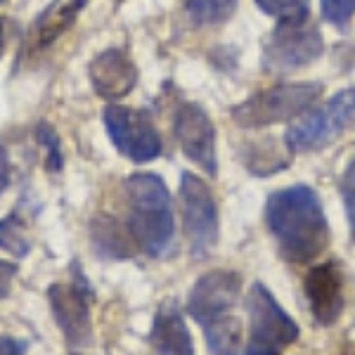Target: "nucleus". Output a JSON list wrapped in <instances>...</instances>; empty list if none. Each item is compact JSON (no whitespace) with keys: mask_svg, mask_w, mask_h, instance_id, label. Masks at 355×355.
I'll use <instances>...</instances> for the list:
<instances>
[{"mask_svg":"<svg viewBox=\"0 0 355 355\" xmlns=\"http://www.w3.org/2000/svg\"><path fill=\"white\" fill-rule=\"evenodd\" d=\"M93 234V249L105 259H130L133 256V239L125 227H119V223L107 216H97L90 227Z\"/></svg>","mask_w":355,"mask_h":355,"instance_id":"nucleus-16","label":"nucleus"},{"mask_svg":"<svg viewBox=\"0 0 355 355\" xmlns=\"http://www.w3.org/2000/svg\"><path fill=\"white\" fill-rule=\"evenodd\" d=\"M237 3L239 0H187L185 12L197 26H218L234 15Z\"/></svg>","mask_w":355,"mask_h":355,"instance_id":"nucleus-17","label":"nucleus"},{"mask_svg":"<svg viewBox=\"0 0 355 355\" xmlns=\"http://www.w3.org/2000/svg\"><path fill=\"white\" fill-rule=\"evenodd\" d=\"M93 301L95 291L78 263H73L64 282H55L48 289V303L55 324L64 334L67 346L73 353L93 343Z\"/></svg>","mask_w":355,"mask_h":355,"instance_id":"nucleus-3","label":"nucleus"},{"mask_svg":"<svg viewBox=\"0 0 355 355\" xmlns=\"http://www.w3.org/2000/svg\"><path fill=\"white\" fill-rule=\"evenodd\" d=\"M0 3H3V0H0Z\"/></svg>","mask_w":355,"mask_h":355,"instance_id":"nucleus-27","label":"nucleus"},{"mask_svg":"<svg viewBox=\"0 0 355 355\" xmlns=\"http://www.w3.org/2000/svg\"><path fill=\"white\" fill-rule=\"evenodd\" d=\"M324 53L322 33L308 19L279 21L263 45V67L268 71L282 73L313 64Z\"/></svg>","mask_w":355,"mask_h":355,"instance_id":"nucleus-8","label":"nucleus"},{"mask_svg":"<svg viewBox=\"0 0 355 355\" xmlns=\"http://www.w3.org/2000/svg\"><path fill=\"white\" fill-rule=\"evenodd\" d=\"M322 97V83H282L261 90L232 110V119L242 128H266L291 121L311 112Z\"/></svg>","mask_w":355,"mask_h":355,"instance_id":"nucleus-5","label":"nucleus"},{"mask_svg":"<svg viewBox=\"0 0 355 355\" xmlns=\"http://www.w3.org/2000/svg\"><path fill=\"white\" fill-rule=\"evenodd\" d=\"M308 308L322 327H331L343 313V275L336 263H320L303 279Z\"/></svg>","mask_w":355,"mask_h":355,"instance_id":"nucleus-12","label":"nucleus"},{"mask_svg":"<svg viewBox=\"0 0 355 355\" xmlns=\"http://www.w3.org/2000/svg\"><path fill=\"white\" fill-rule=\"evenodd\" d=\"M90 83L105 100H121L135 88L137 69L123 50L110 48L90 62Z\"/></svg>","mask_w":355,"mask_h":355,"instance_id":"nucleus-13","label":"nucleus"},{"mask_svg":"<svg viewBox=\"0 0 355 355\" xmlns=\"http://www.w3.org/2000/svg\"><path fill=\"white\" fill-rule=\"evenodd\" d=\"M266 225L279 246V256L296 266L315 261L329 244L324 206L308 185L272 192L266 202Z\"/></svg>","mask_w":355,"mask_h":355,"instance_id":"nucleus-1","label":"nucleus"},{"mask_svg":"<svg viewBox=\"0 0 355 355\" xmlns=\"http://www.w3.org/2000/svg\"><path fill=\"white\" fill-rule=\"evenodd\" d=\"M244 306L249 315V343L237 355H279L299 339V324L263 282L251 284Z\"/></svg>","mask_w":355,"mask_h":355,"instance_id":"nucleus-4","label":"nucleus"},{"mask_svg":"<svg viewBox=\"0 0 355 355\" xmlns=\"http://www.w3.org/2000/svg\"><path fill=\"white\" fill-rule=\"evenodd\" d=\"M178 197H180L182 227H185V234L190 239L192 256L194 259H206L216 249L220 234L218 204H216L214 192L197 173L185 171L180 175Z\"/></svg>","mask_w":355,"mask_h":355,"instance_id":"nucleus-7","label":"nucleus"},{"mask_svg":"<svg viewBox=\"0 0 355 355\" xmlns=\"http://www.w3.org/2000/svg\"><path fill=\"white\" fill-rule=\"evenodd\" d=\"M242 296V277L234 270H209L187 294V313L197 324L209 327L232 315Z\"/></svg>","mask_w":355,"mask_h":355,"instance_id":"nucleus-10","label":"nucleus"},{"mask_svg":"<svg viewBox=\"0 0 355 355\" xmlns=\"http://www.w3.org/2000/svg\"><path fill=\"white\" fill-rule=\"evenodd\" d=\"M322 19L334 26H346L355 15V0H320Z\"/></svg>","mask_w":355,"mask_h":355,"instance_id":"nucleus-21","label":"nucleus"},{"mask_svg":"<svg viewBox=\"0 0 355 355\" xmlns=\"http://www.w3.org/2000/svg\"><path fill=\"white\" fill-rule=\"evenodd\" d=\"M85 5H88V0H53L33 19L31 28H28V45L33 50H43L50 43H55L73 26V21L78 19Z\"/></svg>","mask_w":355,"mask_h":355,"instance_id":"nucleus-15","label":"nucleus"},{"mask_svg":"<svg viewBox=\"0 0 355 355\" xmlns=\"http://www.w3.org/2000/svg\"><path fill=\"white\" fill-rule=\"evenodd\" d=\"M36 140L45 150V168H48L50 173H57V171L62 168V164H64V159H62L60 137H57V133L48 123H41L36 128Z\"/></svg>","mask_w":355,"mask_h":355,"instance_id":"nucleus-20","label":"nucleus"},{"mask_svg":"<svg viewBox=\"0 0 355 355\" xmlns=\"http://www.w3.org/2000/svg\"><path fill=\"white\" fill-rule=\"evenodd\" d=\"M130 214L125 230L140 251L152 259L168 256L175 237L173 202L166 182L157 173H133L123 182Z\"/></svg>","mask_w":355,"mask_h":355,"instance_id":"nucleus-2","label":"nucleus"},{"mask_svg":"<svg viewBox=\"0 0 355 355\" xmlns=\"http://www.w3.org/2000/svg\"><path fill=\"white\" fill-rule=\"evenodd\" d=\"M173 133L182 154L206 171L211 178L218 173V157H216V128L204 107L194 102H182L173 116Z\"/></svg>","mask_w":355,"mask_h":355,"instance_id":"nucleus-11","label":"nucleus"},{"mask_svg":"<svg viewBox=\"0 0 355 355\" xmlns=\"http://www.w3.org/2000/svg\"><path fill=\"white\" fill-rule=\"evenodd\" d=\"M339 192L343 199V206H346V216H348V225H351V234L355 239V162L346 166L339 182Z\"/></svg>","mask_w":355,"mask_h":355,"instance_id":"nucleus-22","label":"nucleus"},{"mask_svg":"<svg viewBox=\"0 0 355 355\" xmlns=\"http://www.w3.org/2000/svg\"><path fill=\"white\" fill-rule=\"evenodd\" d=\"M0 355H26V343L15 336H0Z\"/></svg>","mask_w":355,"mask_h":355,"instance_id":"nucleus-25","label":"nucleus"},{"mask_svg":"<svg viewBox=\"0 0 355 355\" xmlns=\"http://www.w3.org/2000/svg\"><path fill=\"white\" fill-rule=\"evenodd\" d=\"M105 125L112 145L135 164L154 162L164 150L162 135L145 112L110 105L105 110Z\"/></svg>","mask_w":355,"mask_h":355,"instance_id":"nucleus-9","label":"nucleus"},{"mask_svg":"<svg viewBox=\"0 0 355 355\" xmlns=\"http://www.w3.org/2000/svg\"><path fill=\"white\" fill-rule=\"evenodd\" d=\"M150 343L157 355H194L192 334L173 301H166L159 306L152 320Z\"/></svg>","mask_w":355,"mask_h":355,"instance_id":"nucleus-14","label":"nucleus"},{"mask_svg":"<svg viewBox=\"0 0 355 355\" xmlns=\"http://www.w3.org/2000/svg\"><path fill=\"white\" fill-rule=\"evenodd\" d=\"M3 50H5V24L0 19V57H3Z\"/></svg>","mask_w":355,"mask_h":355,"instance_id":"nucleus-26","label":"nucleus"},{"mask_svg":"<svg viewBox=\"0 0 355 355\" xmlns=\"http://www.w3.org/2000/svg\"><path fill=\"white\" fill-rule=\"evenodd\" d=\"M10 180H12V166H10L8 150L0 147V197H3L5 190L10 187Z\"/></svg>","mask_w":355,"mask_h":355,"instance_id":"nucleus-24","label":"nucleus"},{"mask_svg":"<svg viewBox=\"0 0 355 355\" xmlns=\"http://www.w3.org/2000/svg\"><path fill=\"white\" fill-rule=\"evenodd\" d=\"M355 123V88L339 90L322 110L306 112L284 133L289 150L318 152Z\"/></svg>","mask_w":355,"mask_h":355,"instance_id":"nucleus-6","label":"nucleus"},{"mask_svg":"<svg viewBox=\"0 0 355 355\" xmlns=\"http://www.w3.org/2000/svg\"><path fill=\"white\" fill-rule=\"evenodd\" d=\"M17 272H19V268H17L15 263L0 261V299H5V296L10 294L12 279L17 277Z\"/></svg>","mask_w":355,"mask_h":355,"instance_id":"nucleus-23","label":"nucleus"},{"mask_svg":"<svg viewBox=\"0 0 355 355\" xmlns=\"http://www.w3.org/2000/svg\"><path fill=\"white\" fill-rule=\"evenodd\" d=\"M256 5L279 21L308 19V0H256Z\"/></svg>","mask_w":355,"mask_h":355,"instance_id":"nucleus-19","label":"nucleus"},{"mask_svg":"<svg viewBox=\"0 0 355 355\" xmlns=\"http://www.w3.org/2000/svg\"><path fill=\"white\" fill-rule=\"evenodd\" d=\"M0 249L17 256V259H24L31 251V237H28L24 218L17 211L0 220Z\"/></svg>","mask_w":355,"mask_h":355,"instance_id":"nucleus-18","label":"nucleus"}]
</instances>
